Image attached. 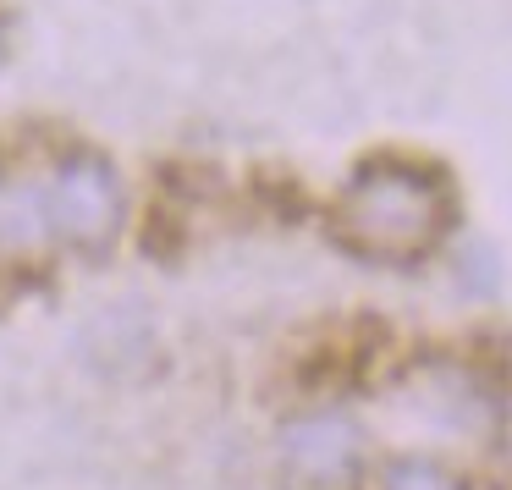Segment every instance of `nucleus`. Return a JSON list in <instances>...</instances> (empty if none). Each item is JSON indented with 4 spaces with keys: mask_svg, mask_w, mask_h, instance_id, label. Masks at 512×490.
Returning a JSON list of instances; mask_svg holds the SVG:
<instances>
[{
    "mask_svg": "<svg viewBox=\"0 0 512 490\" xmlns=\"http://www.w3.org/2000/svg\"><path fill=\"white\" fill-rule=\"evenodd\" d=\"M331 232L347 254L408 265L452 232V188L441 171L402 155L364 160L331 204Z\"/></svg>",
    "mask_w": 512,
    "mask_h": 490,
    "instance_id": "1",
    "label": "nucleus"
},
{
    "mask_svg": "<svg viewBox=\"0 0 512 490\" xmlns=\"http://www.w3.org/2000/svg\"><path fill=\"white\" fill-rule=\"evenodd\" d=\"M45 193H50V221H56L61 248H72V254H105L116 243L122 215H127V193L105 155L67 149V155L45 160Z\"/></svg>",
    "mask_w": 512,
    "mask_h": 490,
    "instance_id": "2",
    "label": "nucleus"
},
{
    "mask_svg": "<svg viewBox=\"0 0 512 490\" xmlns=\"http://www.w3.org/2000/svg\"><path fill=\"white\" fill-rule=\"evenodd\" d=\"M50 248H61V243H56V221H50L45 166L0 171V265L45 259Z\"/></svg>",
    "mask_w": 512,
    "mask_h": 490,
    "instance_id": "3",
    "label": "nucleus"
},
{
    "mask_svg": "<svg viewBox=\"0 0 512 490\" xmlns=\"http://www.w3.org/2000/svg\"><path fill=\"white\" fill-rule=\"evenodd\" d=\"M281 457L298 479L309 485H331V479H347L358 463V424L342 419V413H314V419L287 424L281 435Z\"/></svg>",
    "mask_w": 512,
    "mask_h": 490,
    "instance_id": "4",
    "label": "nucleus"
},
{
    "mask_svg": "<svg viewBox=\"0 0 512 490\" xmlns=\"http://www.w3.org/2000/svg\"><path fill=\"white\" fill-rule=\"evenodd\" d=\"M380 490H457L452 474H441L435 463H419V457H402V463L386 468V485Z\"/></svg>",
    "mask_w": 512,
    "mask_h": 490,
    "instance_id": "5",
    "label": "nucleus"
}]
</instances>
